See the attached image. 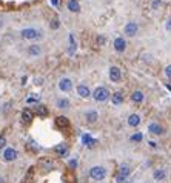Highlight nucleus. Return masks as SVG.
I'll use <instances>...</instances> for the list:
<instances>
[{
    "instance_id": "25",
    "label": "nucleus",
    "mask_w": 171,
    "mask_h": 183,
    "mask_svg": "<svg viewBox=\"0 0 171 183\" xmlns=\"http://www.w3.org/2000/svg\"><path fill=\"white\" fill-rule=\"evenodd\" d=\"M36 114H37V115H46V114H48V108H46V106H45V105H37V106H36Z\"/></svg>"
},
{
    "instance_id": "5",
    "label": "nucleus",
    "mask_w": 171,
    "mask_h": 183,
    "mask_svg": "<svg viewBox=\"0 0 171 183\" xmlns=\"http://www.w3.org/2000/svg\"><path fill=\"white\" fill-rule=\"evenodd\" d=\"M22 37L23 39H28V40H34V39L39 37V33L34 28H28V29H23L22 31Z\"/></svg>"
},
{
    "instance_id": "17",
    "label": "nucleus",
    "mask_w": 171,
    "mask_h": 183,
    "mask_svg": "<svg viewBox=\"0 0 171 183\" xmlns=\"http://www.w3.org/2000/svg\"><path fill=\"white\" fill-rule=\"evenodd\" d=\"M85 119H86L88 123H94V122L99 119V114H97L96 111H88V112L85 114Z\"/></svg>"
},
{
    "instance_id": "11",
    "label": "nucleus",
    "mask_w": 171,
    "mask_h": 183,
    "mask_svg": "<svg viewBox=\"0 0 171 183\" xmlns=\"http://www.w3.org/2000/svg\"><path fill=\"white\" fill-rule=\"evenodd\" d=\"M148 131H150L151 134H156V136L164 134V128H162L160 125H157V123H150V125H148Z\"/></svg>"
},
{
    "instance_id": "29",
    "label": "nucleus",
    "mask_w": 171,
    "mask_h": 183,
    "mask_svg": "<svg viewBox=\"0 0 171 183\" xmlns=\"http://www.w3.org/2000/svg\"><path fill=\"white\" fill-rule=\"evenodd\" d=\"M37 100H39V95H37V97L34 95V97H28V98H26L28 103H33V102H37Z\"/></svg>"
},
{
    "instance_id": "36",
    "label": "nucleus",
    "mask_w": 171,
    "mask_h": 183,
    "mask_svg": "<svg viewBox=\"0 0 171 183\" xmlns=\"http://www.w3.org/2000/svg\"><path fill=\"white\" fill-rule=\"evenodd\" d=\"M0 183H5V180H3V179H0Z\"/></svg>"
},
{
    "instance_id": "9",
    "label": "nucleus",
    "mask_w": 171,
    "mask_h": 183,
    "mask_svg": "<svg viewBox=\"0 0 171 183\" xmlns=\"http://www.w3.org/2000/svg\"><path fill=\"white\" fill-rule=\"evenodd\" d=\"M56 125H57V128H60V129H68V128H70V120H68L66 117H63V115H59V117L56 119Z\"/></svg>"
},
{
    "instance_id": "14",
    "label": "nucleus",
    "mask_w": 171,
    "mask_h": 183,
    "mask_svg": "<svg viewBox=\"0 0 171 183\" xmlns=\"http://www.w3.org/2000/svg\"><path fill=\"white\" fill-rule=\"evenodd\" d=\"M66 6H68V9H70L71 12H79V11H80V5H79L77 0H68Z\"/></svg>"
},
{
    "instance_id": "8",
    "label": "nucleus",
    "mask_w": 171,
    "mask_h": 183,
    "mask_svg": "<svg viewBox=\"0 0 171 183\" xmlns=\"http://www.w3.org/2000/svg\"><path fill=\"white\" fill-rule=\"evenodd\" d=\"M59 88H60V91L63 92H68L73 89V82L70 80V79H62L60 82H59Z\"/></svg>"
},
{
    "instance_id": "33",
    "label": "nucleus",
    "mask_w": 171,
    "mask_h": 183,
    "mask_svg": "<svg viewBox=\"0 0 171 183\" xmlns=\"http://www.w3.org/2000/svg\"><path fill=\"white\" fill-rule=\"evenodd\" d=\"M97 43H99V45H103V43H105V37H102V36L97 37Z\"/></svg>"
},
{
    "instance_id": "10",
    "label": "nucleus",
    "mask_w": 171,
    "mask_h": 183,
    "mask_svg": "<svg viewBox=\"0 0 171 183\" xmlns=\"http://www.w3.org/2000/svg\"><path fill=\"white\" fill-rule=\"evenodd\" d=\"M114 49H116L117 52H124V51L127 49V42H125L122 37H117V39L114 40Z\"/></svg>"
},
{
    "instance_id": "32",
    "label": "nucleus",
    "mask_w": 171,
    "mask_h": 183,
    "mask_svg": "<svg viewBox=\"0 0 171 183\" xmlns=\"http://www.w3.org/2000/svg\"><path fill=\"white\" fill-rule=\"evenodd\" d=\"M127 180V179H124V177H120V176H116V182L117 183H124Z\"/></svg>"
},
{
    "instance_id": "28",
    "label": "nucleus",
    "mask_w": 171,
    "mask_h": 183,
    "mask_svg": "<svg viewBox=\"0 0 171 183\" xmlns=\"http://www.w3.org/2000/svg\"><path fill=\"white\" fill-rule=\"evenodd\" d=\"M165 76H167V77L171 80V65H168V66L165 68Z\"/></svg>"
},
{
    "instance_id": "13",
    "label": "nucleus",
    "mask_w": 171,
    "mask_h": 183,
    "mask_svg": "<svg viewBox=\"0 0 171 183\" xmlns=\"http://www.w3.org/2000/svg\"><path fill=\"white\" fill-rule=\"evenodd\" d=\"M77 94H79L80 97L86 98V97L91 95V91H89V88H88L86 85H79V86H77Z\"/></svg>"
},
{
    "instance_id": "23",
    "label": "nucleus",
    "mask_w": 171,
    "mask_h": 183,
    "mask_svg": "<svg viewBox=\"0 0 171 183\" xmlns=\"http://www.w3.org/2000/svg\"><path fill=\"white\" fill-rule=\"evenodd\" d=\"M82 142L85 143V145H86V146H88V148H92V146H94V145L97 143V140H94V138H91V137H89V136H88V134H85V136L82 137Z\"/></svg>"
},
{
    "instance_id": "21",
    "label": "nucleus",
    "mask_w": 171,
    "mask_h": 183,
    "mask_svg": "<svg viewBox=\"0 0 171 183\" xmlns=\"http://www.w3.org/2000/svg\"><path fill=\"white\" fill-rule=\"evenodd\" d=\"M56 105H57V108H60V109H68V108H70V100H68V98H59V100L56 102Z\"/></svg>"
},
{
    "instance_id": "1",
    "label": "nucleus",
    "mask_w": 171,
    "mask_h": 183,
    "mask_svg": "<svg viewBox=\"0 0 171 183\" xmlns=\"http://www.w3.org/2000/svg\"><path fill=\"white\" fill-rule=\"evenodd\" d=\"M89 176L92 180H103L106 177V169L103 166H92L89 169Z\"/></svg>"
},
{
    "instance_id": "24",
    "label": "nucleus",
    "mask_w": 171,
    "mask_h": 183,
    "mask_svg": "<svg viewBox=\"0 0 171 183\" xmlns=\"http://www.w3.org/2000/svg\"><path fill=\"white\" fill-rule=\"evenodd\" d=\"M40 52H42V49H40V46H37V45H31L28 48V54L33 55V57H34V55H39Z\"/></svg>"
},
{
    "instance_id": "18",
    "label": "nucleus",
    "mask_w": 171,
    "mask_h": 183,
    "mask_svg": "<svg viewBox=\"0 0 171 183\" xmlns=\"http://www.w3.org/2000/svg\"><path fill=\"white\" fill-rule=\"evenodd\" d=\"M33 111H29V109H23V112H22V119H23V122L25 123H31L33 122Z\"/></svg>"
},
{
    "instance_id": "34",
    "label": "nucleus",
    "mask_w": 171,
    "mask_h": 183,
    "mask_svg": "<svg viewBox=\"0 0 171 183\" xmlns=\"http://www.w3.org/2000/svg\"><path fill=\"white\" fill-rule=\"evenodd\" d=\"M165 28H167L168 31H171V19L168 20V23H167V26H165Z\"/></svg>"
},
{
    "instance_id": "7",
    "label": "nucleus",
    "mask_w": 171,
    "mask_h": 183,
    "mask_svg": "<svg viewBox=\"0 0 171 183\" xmlns=\"http://www.w3.org/2000/svg\"><path fill=\"white\" fill-rule=\"evenodd\" d=\"M3 159H5L6 162H12V160H16V159H17V151L12 149V148H6L5 152H3Z\"/></svg>"
},
{
    "instance_id": "16",
    "label": "nucleus",
    "mask_w": 171,
    "mask_h": 183,
    "mask_svg": "<svg viewBox=\"0 0 171 183\" xmlns=\"http://www.w3.org/2000/svg\"><path fill=\"white\" fill-rule=\"evenodd\" d=\"M153 177H154V180H157V182H160V180H164L165 177H167V171L165 169H156L154 171V174H153Z\"/></svg>"
},
{
    "instance_id": "15",
    "label": "nucleus",
    "mask_w": 171,
    "mask_h": 183,
    "mask_svg": "<svg viewBox=\"0 0 171 183\" xmlns=\"http://www.w3.org/2000/svg\"><path fill=\"white\" fill-rule=\"evenodd\" d=\"M143 98H145V95H143V92L142 91H134L133 94H131V100H133L134 103H142Z\"/></svg>"
},
{
    "instance_id": "2",
    "label": "nucleus",
    "mask_w": 171,
    "mask_h": 183,
    "mask_svg": "<svg viewBox=\"0 0 171 183\" xmlns=\"http://www.w3.org/2000/svg\"><path fill=\"white\" fill-rule=\"evenodd\" d=\"M92 97H94V100H96V102H105V100H108V98H110V91H108L106 88L100 86V88L94 89V92H92Z\"/></svg>"
},
{
    "instance_id": "30",
    "label": "nucleus",
    "mask_w": 171,
    "mask_h": 183,
    "mask_svg": "<svg viewBox=\"0 0 171 183\" xmlns=\"http://www.w3.org/2000/svg\"><path fill=\"white\" fill-rule=\"evenodd\" d=\"M51 28H54V29H56V28H59V20H57V19H54V20H52Z\"/></svg>"
},
{
    "instance_id": "6",
    "label": "nucleus",
    "mask_w": 171,
    "mask_h": 183,
    "mask_svg": "<svg viewBox=\"0 0 171 183\" xmlns=\"http://www.w3.org/2000/svg\"><path fill=\"white\" fill-rule=\"evenodd\" d=\"M120 77H122L120 69H119L117 66H111V68H110V79H111V82H119Z\"/></svg>"
},
{
    "instance_id": "27",
    "label": "nucleus",
    "mask_w": 171,
    "mask_h": 183,
    "mask_svg": "<svg viewBox=\"0 0 171 183\" xmlns=\"http://www.w3.org/2000/svg\"><path fill=\"white\" fill-rule=\"evenodd\" d=\"M68 165H70V168H71V169H76V166H77V159L70 160V163H68Z\"/></svg>"
},
{
    "instance_id": "3",
    "label": "nucleus",
    "mask_w": 171,
    "mask_h": 183,
    "mask_svg": "<svg viewBox=\"0 0 171 183\" xmlns=\"http://www.w3.org/2000/svg\"><path fill=\"white\" fill-rule=\"evenodd\" d=\"M39 168L42 171H51L54 168V163H52V160H49V157H42L39 160Z\"/></svg>"
},
{
    "instance_id": "19",
    "label": "nucleus",
    "mask_w": 171,
    "mask_h": 183,
    "mask_svg": "<svg viewBox=\"0 0 171 183\" xmlns=\"http://www.w3.org/2000/svg\"><path fill=\"white\" fill-rule=\"evenodd\" d=\"M140 123V115H137V114H131L128 117V125L129 126H137Z\"/></svg>"
},
{
    "instance_id": "35",
    "label": "nucleus",
    "mask_w": 171,
    "mask_h": 183,
    "mask_svg": "<svg viewBox=\"0 0 171 183\" xmlns=\"http://www.w3.org/2000/svg\"><path fill=\"white\" fill-rule=\"evenodd\" d=\"M150 146H151V148H156V146H157V145H156V143H154V142H150Z\"/></svg>"
},
{
    "instance_id": "22",
    "label": "nucleus",
    "mask_w": 171,
    "mask_h": 183,
    "mask_svg": "<svg viewBox=\"0 0 171 183\" xmlns=\"http://www.w3.org/2000/svg\"><path fill=\"white\" fill-rule=\"evenodd\" d=\"M129 172H131V169H129V166L127 165H122L120 168H119V174L117 176H120V177H124V179H127L129 176Z\"/></svg>"
},
{
    "instance_id": "31",
    "label": "nucleus",
    "mask_w": 171,
    "mask_h": 183,
    "mask_svg": "<svg viewBox=\"0 0 171 183\" xmlns=\"http://www.w3.org/2000/svg\"><path fill=\"white\" fill-rule=\"evenodd\" d=\"M5 145H6V138L2 136V137H0V148H5Z\"/></svg>"
},
{
    "instance_id": "37",
    "label": "nucleus",
    "mask_w": 171,
    "mask_h": 183,
    "mask_svg": "<svg viewBox=\"0 0 171 183\" xmlns=\"http://www.w3.org/2000/svg\"><path fill=\"white\" fill-rule=\"evenodd\" d=\"M127 183H133V182H127Z\"/></svg>"
},
{
    "instance_id": "12",
    "label": "nucleus",
    "mask_w": 171,
    "mask_h": 183,
    "mask_svg": "<svg viewBox=\"0 0 171 183\" xmlns=\"http://www.w3.org/2000/svg\"><path fill=\"white\" fill-rule=\"evenodd\" d=\"M54 152H56L59 157H65V155L68 154V146H66L65 143H60V145H57V146L54 148Z\"/></svg>"
},
{
    "instance_id": "4",
    "label": "nucleus",
    "mask_w": 171,
    "mask_h": 183,
    "mask_svg": "<svg viewBox=\"0 0 171 183\" xmlns=\"http://www.w3.org/2000/svg\"><path fill=\"white\" fill-rule=\"evenodd\" d=\"M137 31H139V26H137V23H136V22H128V23L125 25V34L129 36V37L136 36V34H137Z\"/></svg>"
},
{
    "instance_id": "20",
    "label": "nucleus",
    "mask_w": 171,
    "mask_h": 183,
    "mask_svg": "<svg viewBox=\"0 0 171 183\" xmlns=\"http://www.w3.org/2000/svg\"><path fill=\"white\" fill-rule=\"evenodd\" d=\"M111 100H113V103L114 105H120L122 102H124V94L119 91V92H114L113 95H111Z\"/></svg>"
},
{
    "instance_id": "26",
    "label": "nucleus",
    "mask_w": 171,
    "mask_h": 183,
    "mask_svg": "<svg viewBox=\"0 0 171 183\" xmlns=\"http://www.w3.org/2000/svg\"><path fill=\"white\" fill-rule=\"evenodd\" d=\"M142 138H143L142 133H136V134L131 136V142H142Z\"/></svg>"
}]
</instances>
